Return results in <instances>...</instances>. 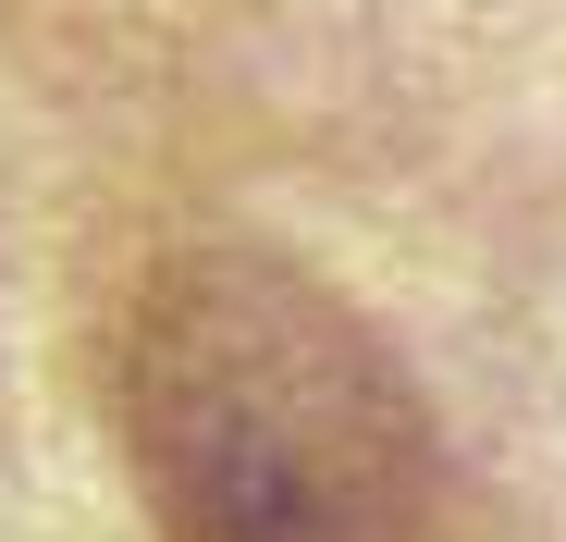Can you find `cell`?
Masks as SVG:
<instances>
[{
    "instance_id": "6da1fadb",
    "label": "cell",
    "mask_w": 566,
    "mask_h": 542,
    "mask_svg": "<svg viewBox=\"0 0 566 542\" xmlns=\"http://www.w3.org/2000/svg\"><path fill=\"white\" fill-rule=\"evenodd\" d=\"M112 444L160 542H443L395 345L271 247H172L112 321Z\"/></svg>"
}]
</instances>
